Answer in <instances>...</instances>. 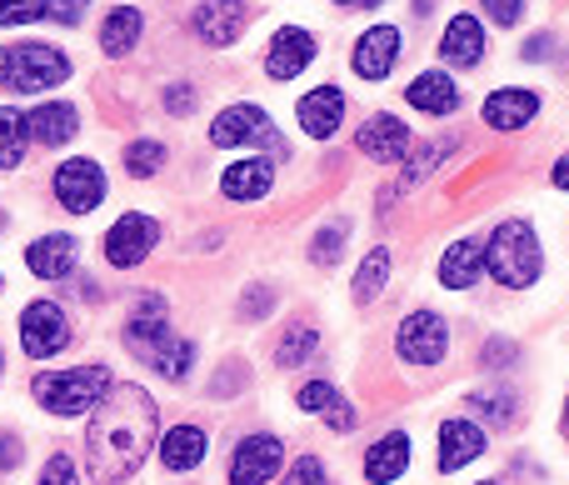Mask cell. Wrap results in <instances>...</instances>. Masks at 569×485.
<instances>
[{
    "label": "cell",
    "mask_w": 569,
    "mask_h": 485,
    "mask_svg": "<svg viewBox=\"0 0 569 485\" xmlns=\"http://www.w3.org/2000/svg\"><path fill=\"white\" fill-rule=\"evenodd\" d=\"M156 400L140 386H110L106 400L96 406V420L86 430V451H90V476L100 485L130 481L146 466L150 446H156Z\"/></svg>",
    "instance_id": "obj_1"
},
{
    "label": "cell",
    "mask_w": 569,
    "mask_h": 485,
    "mask_svg": "<svg viewBox=\"0 0 569 485\" xmlns=\"http://www.w3.org/2000/svg\"><path fill=\"white\" fill-rule=\"evenodd\" d=\"M126 346L140 366L160 370V376H170V380H186L190 366H196V346L170 330V306L160 290H146V296L136 300L130 326H126Z\"/></svg>",
    "instance_id": "obj_2"
},
{
    "label": "cell",
    "mask_w": 569,
    "mask_h": 485,
    "mask_svg": "<svg viewBox=\"0 0 569 485\" xmlns=\"http://www.w3.org/2000/svg\"><path fill=\"white\" fill-rule=\"evenodd\" d=\"M485 270L495 276V286L505 290H530L545 270V250H540V236L525 216H510L490 230L485 240Z\"/></svg>",
    "instance_id": "obj_3"
},
{
    "label": "cell",
    "mask_w": 569,
    "mask_h": 485,
    "mask_svg": "<svg viewBox=\"0 0 569 485\" xmlns=\"http://www.w3.org/2000/svg\"><path fill=\"white\" fill-rule=\"evenodd\" d=\"M116 386L106 366H76V370H60V376H36L30 396L50 410V416H86L106 400V390Z\"/></svg>",
    "instance_id": "obj_4"
},
{
    "label": "cell",
    "mask_w": 569,
    "mask_h": 485,
    "mask_svg": "<svg viewBox=\"0 0 569 485\" xmlns=\"http://www.w3.org/2000/svg\"><path fill=\"white\" fill-rule=\"evenodd\" d=\"M395 350L405 366H440L450 356V320L440 310H410L395 330Z\"/></svg>",
    "instance_id": "obj_5"
},
{
    "label": "cell",
    "mask_w": 569,
    "mask_h": 485,
    "mask_svg": "<svg viewBox=\"0 0 569 485\" xmlns=\"http://www.w3.org/2000/svg\"><path fill=\"white\" fill-rule=\"evenodd\" d=\"M66 76H70L66 50H56V46H16L10 50L6 90H16V96H36V90L60 86Z\"/></svg>",
    "instance_id": "obj_6"
},
{
    "label": "cell",
    "mask_w": 569,
    "mask_h": 485,
    "mask_svg": "<svg viewBox=\"0 0 569 485\" xmlns=\"http://www.w3.org/2000/svg\"><path fill=\"white\" fill-rule=\"evenodd\" d=\"M70 346V320L56 300H30L20 310V350L30 360H46V356H60Z\"/></svg>",
    "instance_id": "obj_7"
},
{
    "label": "cell",
    "mask_w": 569,
    "mask_h": 485,
    "mask_svg": "<svg viewBox=\"0 0 569 485\" xmlns=\"http://www.w3.org/2000/svg\"><path fill=\"white\" fill-rule=\"evenodd\" d=\"M156 240H160V220L156 216H140V210H130V216H120L116 226H110V236H106V260L116 270H130V266H140V260L156 250Z\"/></svg>",
    "instance_id": "obj_8"
},
{
    "label": "cell",
    "mask_w": 569,
    "mask_h": 485,
    "mask_svg": "<svg viewBox=\"0 0 569 485\" xmlns=\"http://www.w3.org/2000/svg\"><path fill=\"white\" fill-rule=\"evenodd\" d=\"M56 200L70 210V216H90V210L106 200V170L96 160L76 156L56 170Z\"/></svg>",
    "instance_id": "obj_9"
},
{
    "label": "cell",
    "mask_w": 569,
    "mask_h": 485,
    "mask_svg": "<svg viewBox=\"0 0 569 485\" xmlns=\"http://www.w3.org/2000/svg\"><path fill=\"white\" fill-rule=\"evenodd\" d=\"M210 140H216V146H260V140H266V146L284 150L280 140H276V126H270V116L260 106H246V100L220 110L216 126H210Z\"/></svg>",
    "instance_id": "obj_10"
},
{
    "label": "cell",
    "mask_w": 569,
    "mask_h": 485,
    "mask_svg": "<svg viewBox=\"0 0 569 485\" xmlns=\"http://www.w3.org/2000/svg\"><path fill=\"white\" fill-rule=\"evenodd\" d=\"M355 146H360V156H370L375 166H395V160H405L415 150V136H410V126H405L400 116H370L360 126V136H355Z\"/></svg>",
    "instance_id": "obj_11"
},
{
    "label": "cell",
    "mask_w": 569,
    "mask_h": 485,
    "mask_svg": "<svg viewBox=\"0 0 569 485\" xmlns=\"http://www.w3.org/2000/svg\"><path fill=\"white\" fill-rule=\"evenodd\" d=\"M190 26H196V36L206 46H236L250 26V6L246 0H200Z\"/></svg>",
    "instance_id": "obj_12"
},
{
    "label": "cell",
    "mask_w": 569,
    "mask_h": 485,
    "mask_svg": "<svg viewBox=\"0 0 569 485\" xmlns=\"http://www.w3.org/2000/svg\"><path fill=\"white\" fill-rule=\"evenodd\" d=\"M280 461H284L280 436H266V430L246 436L236 446V456H230V485H266L280 471Z\"/></svg>",
    "instance_id": "obj_13"
},
{
    "label": "cell",
    "mask_w": 569,
    "mask_h": 485,
    "mask_svg": "<svg viewBox=\"0 0 569 485\" xmlns=\"http://www.w3.org/2000/svg\"><path fill=\"white\" fill-rule=\"evenodd\" d=\"M400 30L395 26H370L360 40H355V56H350V66H355V76L360 80H385L395 66H400Z\"/></svg>",
    "instance_id": "obj_14"
},
{
    "label": "cell",
    "mask_w": 569,
    "mask_h": 485,
    "mask_svg": "<svg viewBox=\"0 0 569 485\" xmlns=\"http://www.w3.org/2000/svg\"><path fill=\"white\" fill-rule=\"evenodd\" d=\"M315 60V36L300 26H280L266 46V76L270 80H295Z\"/></svg>",
    "instance_id": "obj_15"
},
{
    "label": "cell",
    "mask_w": 569,
    "mask_h": 485,
    "mask_svg": "<svg viewBox=\"0 0 569 485\" xmlns=\"http://www.w3.org/2000/svg\"><path fill=\"white\" fill-rule=\"evenodd\" d=\"M480 456H485V430L475 426V420H465V416L440 420V471L445 476L465 471L470 461H480Z\"/></svg>",
    "instance_id": "obj_16"
},
{
    "label": "cell",
    "mask_w": 569,
    "mask_h": 485,
    "mask_svg": "<svg viewBox=\"0 0 569 485\" xmlns=\"http://www.w3.org/2000/svg\"><path fill=\"white\" fill-rule=\"evenodd\" d=\"M540 116V96L530 86H500L485 100V126L490 130H525Z\"/></svg>",
    "instance_id": "obj_17"
},
{
    "label": "cell",
    "mask_w": 569,
    "mask_h": 485,
    "mask_svg": "<svg viewBox=\"0 0 569 485\" xmlns=\"http://www.w3.org/2000/svg\"><path fill=\"white\" fill-rule=\"evenodd\" d=\"M300 130L310 140H330L335 130H340V120H345V96H340V86H315L310 96H300Z\"/></svg>",
    "instance_id": "obj_18"
},
{
    "label": "cell",
    "mask_w": 569,
    "mask_h": 485,
    "mask_svg": "<svg viewBox=\"0 0 569 485\" xmlns=\"http://www.w3.org/2000/svg\"><path fill=\"white\" fill-rule=\"evenodd\" d=\"M440 56L450 60V66H460V70H475L485 60V26H480V16H455L450 26H445V36H440Z\"/></svg>",
    "instance_id": "obj_19"
},
{
    "label": "cell",
    "mask_w": 569,
    "mask_h": 485,
    "mask_svg": "<svg viewBox=\"0 0 569 485\" xmlns=\"http://www.w3.org/2000/svg\"><path fill=\"white\" fill-rule=\"evenodd\" d=\"M410 471V436L405 430H385L370 451H365V481L370 485H390Z\"/></svg>",
    "instance_id": "obj_20"
},
{
    "label": "cell",
    "mask_w": 569,
    "mask_h": 485,
    "mask_svg": "<svg viewBox=\"0 0 569 485\" xmlns=\"http://www.w3.org/2000/svg\"><path fill=\"white\" fill-rule=\"evenodd\" d=\"M405 100L425 116H455L460 110V86H455L445 70H420V76L405 86Z\"/></svg>",
    "instance_id": "obj_21"
},
{
    "label": "cell",
    "mask_w": 569,
    "mask_h": 485,
    "mask_svg": "<svg viewBox=\"0 0 569 485\" xmlns=\"http://www.w3.org/2000/svg\"><path fill=\"white\" fill-rule=\"evenodd\" d=\"M76 236H40L36 246L26 250V266H30V276H40V280H66V276H76Z\"/></svg>",
    "instance_id": "obj_22"
},
{
    "label": "cell",
    "mask_w": 569,
    "mask_h": 485,
    "mask_svg": "<svg viewBox=\"0 0 569 485\" xmlns=\"http://www.w3.org/2000/svg\"><path fill=\"white\" fill-rule=\"evenodd\" d=\"M270 186H276V166H270V156L236 160V166L220 176V196L226 200H260V196H270Z\"/></svg>",
    "instance_id": "obj_23"
},
{
    "label": "cell",
    "mask_w": 569,
    "mask_h": 485,
    "mask_svg": "<svg viewBox=\"0 0 569 485\" xmlns=\"http://www.w3.org/2000/svg\"><path fill=\"white\" fill-rule=\"evenodd\" d=\"M480 276H485V246L475 236L455 240V246L440 256V286L445 290H470Z\"/></svg>",
    "instance_id": "obj_24"
},
{
    "label": "cell",
    "mask_w": 569,
    "mask_h": 485,
    "mask_svg": "<svg viewBox=\"0 0 569 485\" xmlns=\"http://www.w3.org/2000/svg\"><path fill=\"white\" fill-rule=\"evenodd\" d=\"M26 120H30V136L46 140V146H66V140L80 136V116L70 100H46V106H36Z\"/></svg>",
    "instance_id": "obj_25"
},
{
    "label": "cell",
    "mask_w": 569,
    "mask_h": 485,
    "mask_svg": "<svg viewBox=\"0 0 569 485\" xmlns=\"http://www.w3.org/2000/svg\"><path fill=\"white\" fill-rule=\"evenodd\" d=\"M160 461H166V471H196L200 461H206V430L200 426L166 430V441H160Z\"/></svg>",
    "instance_id": "obj_26"
},
{
    "label": "cell",
    "mask_w": 569,
    "mask_h": 485,
    "mask_svg": "<svg viewBox=\"0 0 569 485\" xmlns=\"http://www.w3.org/2000/svg\"><path fill=\"white\" fill-rule=\"evenodd\" d=\"M140 30H146V16L136 6H116L106 16V26H100V50L106 56H126V50H136Z\"/></svg>",
    "instance_id": "obj_27"
},
{
    "label": "cell",
    "mask_w": 569,
    "mask_h": 485,
    "mask_svg": "<svg viewBox=\"0 0 569 485\" xmlns=\"http://www.w3.org/2000/svg\"><path fill=\"white\" fill-rule=\"evenodd\" d=\"M470 410L475 416H485L490 426H515L520 420V396H515L510 386H480V390H470Z\"/></svg>",
    "instance_id": "obj_28"
},
{
    "label": "cell",
    "mask_w": 569,
    "mask_h": 485,
    "mask_svg": "<svg viewBox=\"0 0 569 485\" xmlns=\"http://www.w3.org/2000/svg\"><path fill=\"white\" fill-rule=\"evenodd\" d=\"M460 150V140L455 136H435V140H425L420 150H410L405 156V176H400V186H420V180H430L435 170H440V160L445 156H455Z\"/></svg>",
    "instance_id": "obj_29"
},
{
    "label": "cell",
    "mask_w": 569,
    "mask_h": 485,
    "mask_svg": "<svg viewBox=\"0 0 569 485\" xmlns=\"http://www.w3.org/2000/svg\"><path fill=\"white\" fill-rule=\"evenodd\" d=\"M30 146V120L16 106H0V170H16Z\"/></svg>",
    "instance_id": "obj_30"
},
{
    "label": "cell",
    "mask_w": 569,
    "mask_h": 485,
    "mask_svg": "<svg viewBox=\"0 0 569 485\" xmlns=\"http://www.w3.org/2000/svg\"><path fill=\"white\" fill-rule=\"evenodd\" d=\"M390 266H395V260H390V250H385V246H375L370 256L360 260V270H355V300H360V306H370V300L385 290Z\"/></svg>",
    "instance_id": "obj_31"
},
{
    "label": "cell",
    "mask_w": 569,
    "mask_h": 485,
    "mask_svg": "<svg viewBox=\"0 0 569 485\" xmlns=\"http://www.w3.org/2000/svg\"><path fill=\"white\" fill-rule=\"evenodd\" d=\"M166 156L170 150L160 146V140H130L126 146V170L130 176H140V180H150V176H160V166H166Z\"/></svg>",
    "instance_id": "obj_32"
},
{
    "label": "cell",
    "mask_w": 569,
    "mask_h": 485,
    "mask_svg": "<svg viewBox=\"0 0 569 485\" xmlns=\"http://www.w3.org/2000/svg\"><path fill=\"white\" fill-rule=\"evenodd\" d=\"M315 346H320L315 326H290V330H284V340H280V350H276V360H280L284 370H290V366H305V360L315 356Z\"/></svg>",
    "instance_id": "obj_33"
},
{
    "label": "cell",
    "mask_w": 569,
    "mask_h": 485,
    "mask_svg": "<svg viewBox=\"0 0 569 485\" xmlns=\"http://www.w3.org/2000/svg\"><path fill=\"white\" fill-rule=\"evenodd\" d=\"M345 240H350V220L340 216V220H330V226L310 240V260H315V266H335V260H340V250H345Z\"/></svg>",
    "instance_id": "obj_34"
},
{
    "label": "cell",
    "mask_w": 569,
    "mask_h": 485,
    "mask_svg": "<svg viewBox=\"0 0 569 485\" xmlns=\"http://www.w3.org/2000/svg\"><path fill=\"white\" fill-rule=\"evenodd\" d=\"M335 400H340V390H335L330 380H305V386L295 390V406L310 410V416H330Z\"/></svg>",
    "instance_id": "obj_35"
},
{
    "label": "cell",
    "mask_w": 569,
    "mask_h": 485,
    "mask_svg": "<svg viewBox=\"0 0 569 485\" xmlns=\"http://www.w3.org/2000/svg\"><path fill=\"white\" fill-rule=\"evenodd\" d=\"M50 0H0V26H30V20H46Z\"/></svg>",
    "instance_id": "obj_36"
},
{
    "label": "cell",
    "mask_w": 569,
    "mask_h": 485,
    "mask_svg": "<svg viewBox=\"0 0 569 485\" xmlns=\"http://www.w3.org/2000/svg\"><path fill=\"white\" fill-rule=\"evenodd\" d=\"M480 10L495 20V26H505V30L525 20V0H480Z\"/></svg>",
    "instance_id": "obj_37"
},
{
    "label": "cell",
    "mask_w": 569,
    "mask_h": 485,
    "mask_svg": "<svg viewBox=\"0 0 569 485\" xmlns=\"http://www.w3.org/2000/svg\"><path fill=\"white\" fill-rule=\"evenodd\" d=\"M284 485H325V466L320 456H300L290 466V476H284Z\"/></svg>",
    "instance_id": "obj_38"
},
{
    "label": "cell",
    "mask_w": 569,
    "mask_h": 485,
    "mask_svg": "<svg viewBox=\"0 0 569 485\" xmlns=\"http://www.w3.org/2000/svg\"><path fill=\"white\" fill-rule=\"evenodd\" d=\"M520 360V346L515 340H505V336H495L490 346H485V370H500V366H515Z\"/></svg>",
    "instance_id": "obj_39"
},
{
    "label": "cell",
    "mask_w": 569,
    "mask_h": 485,
    "mask_svg": "<svg viewBox=\"0 0 569 485\" xmlns=\"http://www.w3.org/2000/svg\"><path fill=\"white\" fill-rule=\"evenodd\" d=\"M270 310H276V296H270L266 286H250L246 300H240V316L246 320H260V316H270Z\"/></svg>",
    "instance_id": "obj_40"
},
{
    "label": "cell",
    "mask_w": 569,
    "mask_h": 485,
    "mask_svg": "<svg viewBox=\"0 0 569 485\" xmlns=\"http://www.w3.org/2000/svg\"><path fill=\"white\" fill-rule=\"evenodd\" d=\"M36 485H76V466H70V456H50Z\"/></svg>",
    "instance_id": "obj_41"
},
{
    "label": "cell",
    "mask_w": 569,
    "mask_h": 485,
    "mask_svg": "<svg viewBox=\"0 0 569 485\" xmlns=\"http://www.w3.org/2000/svg\"><path fill=\"white\" fill-rule=\"evenodd\" d=\"M166 110L170 116H190V110H196V86H186V80L166 86Z\"/></svg>",
    "instance_id": "obj_42"
},
{
    "label": "cell",
    "mask_w": 569,
    "mask_h": 485,
    "mask_svg": "<svg viewBox=\"0 0 569 485\" xmlns=\"http://www.w3.org/2000/svg\"><path fill=\"white\" fill-rule=\"evenodd\" d=\"M90 10V0H50V16L46 20H60V26H80V16Z\"/></svg>",
    "instance_id": "obj_43"
},
{
    "label": "cell",
    "mask_w": 569,
    "mask_h": 485,
    "mask_svg": "<svg viewBox=\"0 0 569 485\" xmlns=\"http://www.w3.org/2000/svg\"><path fill=\"white\" fill-rule=\"evenodd\" d=\"M325 426H330V430H340V436H345V430H355V426H360V416H355V406H350V400H335V406H330V416H325Z\"/></svg>",
    "instance_id": "obj_44"
},
{
    "label": "cell",
    "mask_w": 569,
    "mask_h": 485,
    "mask_svg": "<svg viewBox=\"0 0 569 485\" xmlns=\"http://www.w3.org/2000/svg\"><path fill=\"white\" fill-rule=\"evenodd\" d=\"M550 50H555V36H550V30H540V36H530V40H525L520 60H545V56H550Z\"/></svg>",
    "instance_id": "obj_45"
},
{
    "label": "cell",
    "mask_w": 569,
    "mask_h": 485,
    "mask_svg": "<svg viewBox=\"0 0 569 485\" xmlns=\"http://www.w3.org/2000/svg\"><path fill=\"white\" fill-rule=\"evenodd\" d=\"M16 466H20V441L0 430V476H10Z\"/></svg>",
    "instance_id": "obj_46"
},
{
    "label": "cell",
    "mask_w": 569,
    "mask_h": 485,
    "mask_svg": "<svg viewBox=\"0 0 569 485\" xmlns=\"http://www.w3.org/2000/svg\"><path fill=\"white\" fill-rule=\"evenodd\" d=\"M550 180H555V186H560V190H569V156H560V160H555Z\"/></svg>",
    "instance_id": "obj_47"
},
{
    "label": "cell",
    "mask_w": 569,
    "mask_h": 485,
    "mask_svg": "<svg viewBox=\"0 0 569 485\" xmlns=\"http://www.w3.org/2000/svg\"><path fill=\"white\" fill-rule=\"evenodd\" d=\"M335 6H355V10H380L385 0H335Z\"/></svg>",
    "instance_id": "obj_48"
},
{
    "label": "cell",
    "mask_w": 569,
    "mask_h": 485,
    "mask_svg": "<svg viewBox=\"0 0 569 485\" xmlns=\"http://www.w3.org/2000/svg\"><path fill=\"white\" fill-rule=\"evenodd\" d=\"M6 76H10V50L0 46V90H6Z\"/></svg>",
    "instance_id": "obj_49"
},
{
    "label": "cell",
    "mask_w": 569,
    "mask_h": 485,
    "mask_svg": "<svg viewBox=\"0 0 569 485\" xmlns=\"http://www.w3.org/2000/svg\"><path fill=\"white\" fill-rule=\"evenodd\" d=\"M560 426H565V441H569V400H565V420H560Z\"/></svg>",
    "instance_id": "obj_50"
},
{
    "label": "cell",
    "mask_w": 569,
    "mask_h": 485,
    "mask_svg": "<svg viewBox=\"0 0 569 485\" xmlns=\"http://www.w3.org/2000/svg\"><path fill=\"white\" fill-rule=\"evenodd\" d=\"M480 485H495V481H480Z\"/></svg>",
    "instance_id": "obj_51"
},
{
    "label": "cell",
    "mask_w": 569,
    "mask_h": 485,
    "mask_svg": "<svg viewBox=\"0 0 569 485\" xmlns=\"http://www.w3.org/2000/svg\"><path fill=\"white\" fill-rule=\"evenodd\" d=\"M0 370H6V360H0Z\"/></svg>",
    "instance_id": "obj_52"
},
{
    "label": "cell",
    "mask_w": 569,
    "mask_h": 485,
    "mask_svg": "<svg viewBox=\"0 0 569 485\" xmlns=\"http://www.w3.org/2000/svg\"><path fill=\"white\" fill-rule=\"evenodd\" d=\"M0 220H6V216H0Z\"/></svg>",
    "instance_id": "obj_53"
}]
</instances>
